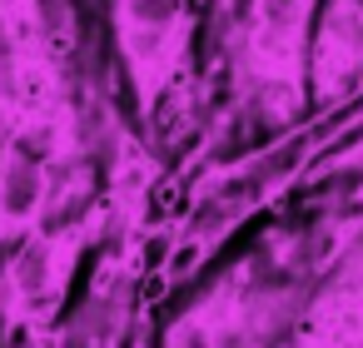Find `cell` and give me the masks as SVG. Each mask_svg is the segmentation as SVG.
Here are the masks:
<instances>
[{
  "label": "cell",
  "instance_id": "obj_2",
  "mask_svg": "<svg viewBox=\"0 0 363 348\" xmlns=\"http://www.w3.org/2000/svg\"><path fill=\"white\" fill-rule=\"evenodd\" d=\"M120 21H125V45L145 55L160 40H169L179 21V0H120Z\"/></svg>",
  "mask_w": 363,
  "mask_h": 348
},
{
  "label": "cell",
  "instance_id": "obj_1",
  "mask_svg": "<svg viewBox=\"0 0 363 348\" xmlns=\"http://www.w3.org/2000/svg\"><path fill=\"white\" fill-rule=\"evenodd\" d=\"M40 189H45V150L35 140H16L11 159H6V174H0V214L26 219L40 204Z\"/></svg>",
  "mask_w": 363,
  "mask_h": 348
}]
</instances>
